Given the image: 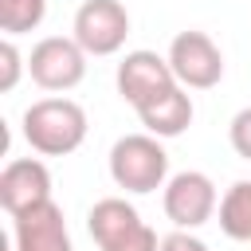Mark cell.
<instances>
[{
	"label": "cell",
	"mask_w": 251,
	"mask_h": 251,
	"mask_svg": "<svg viewBox=\"0 0 251 251\" xmlns=\"http://www.w3.org/2000/svg\"><path fill=\"white\" fill-rule=\"evenodd\" d=\"M24 141L39 157H67L86 141V110L75 98H39L24 110Z\"/></svg>",
	"instance_id": "cell-1"
},
{
	"label": "cell",
	"mask_w": 251,
	"mask_h": 251,
	"mask_svg": "<svg viewBox=\"0 0 251 251\" xmlns=\"http://www.w3.org/2000/svg\"><path fill=\"white\" fill-rule=\"evenodd\" d=\"M110 176L126 192H157L169 184V153L153 133H126L110 149Z\"/></svg>",
	"instance_id": "cell-2"
},
{
	"label": "cell",
	"mask_w": 251,
	"mask_h": 251,
	"mask_svg": "<svg viewBox=\"0 0 251 251\" xmlns=\"http://www.w3.org/2000/svg\"><path fill=\"white\" fill-rule=\"evenodd\" d=\"M86 231L98 243V251H161L157 231L141 220V212L122 200L106 196L86 212Z\"/></svg>",
	"instance_id": "cell-3"
},
{
	"label": "cell",
	"mask_w": 251,
	"mask_h": 251,
	"mask_svg": "<svg viewBox=\"0 0 251 251\" xmlns=\"http://www.w3.org/2000/svg\"><path fill=\"white\" fill-rule=\"evenodd\" d=\"M27 75H31V82L39 90H51V94L75 90L86 78V51L67 35H47V39H39L31 47Z\"/></svg>",
	"instance_id": "cell-4"
},
{
	"label": "cell",
	"mask_w": 251,
	"mask_h": 251,
	"mask_svg": "<svg viewBox=\"0 0 251 251\" xmlns=\"http://www.w3.org/2000/svg\"><path fill=\"white\" fill-rule=\"evenodd\" d=\"M161 204H165V216L176 224V231H192V227H204L216 216L220 196H216V184H212L208 173L184 169V173L169 176Z\"/></svg>",
	"instance_id": "cell-5"
},
{
	"label": "cell",
	"mask_w": 251,
	"mask_h": 251,
	"mask_svg": "<svg viewBox=\"0 0 251 251\" xmlns=\"http://www.w3.org/2000/svg\"><path fill=\"white\" fill-rule=\"evenodd\" d=\"M169 67L184 90H212L224 78V55L204 31H180L169 43Z\"/></svg>",
	"instance_id": "cell-6"
},
{
	"label": "cell",
	"mask_w": 251,
	"mask_h": 251,
	"mask_svg": "<svg viewBox=\"0 0 251 251\" xmlns=\"http://www.w3.org/2000/svg\"><path fill=\"white\" fill-rule=\"evenodd\" d=\"M71 31H75L71 39L86 55H114L129 35V12L118 0H82Z\"/></svg>",
	"instance_id": "cell-7"
},
{
	"label": "cell",
	"mask_w": 251,
	"mask_h": 251,
	"mask_svg": "<svg viewBox=\"0 0 251 251\" xmlns=\"http://www.w3.org/2000/svg\"><path fill=\"white\" fill-rule=\"evenodd\" d=\"M114 82H118V94L137 110V106H145V102H153L157 94H165L169 86H180L176 82V75H173V67H169V59H161L157 51H126V59L118 63V75H114Z\"/></svg>",
	"instance_id": "cell-8"
},
{
	"label": "cell",
	"mask_w": 251,
	"mask_h": 251,
	"mask_svg": "<svg viewBox=\"0 0 251 251\" xmlns=\"http://www.w3.org/2000/svg\"><path fill=\"white\" fill-rule=\"evenodd\" d=\"M51 200V173L39 157H16L0 173V204L8 216H20L27 208H39Z\"/></svg>",
	"instance_id": "cell-9"
},
{
	"label": "cell",
	"mask_w": 251,
	"mask_h": 251,
	"mask_svg": "<svg viewBox=\"0 0 251 251\" xmlns=\"http://www.w3.org/2000/svg\"><path fill=\"white\" fill-rule=\"evenodd\" d=\"M12 239H16V251H75L63 208L55 200L12 216Z\"/></svg>",
	"instance_id": "cell-10"
},
{
	"label": "cell",
	"mask_w": 251,
	"mask_h": 251,
	"mask_svg": "<svg viewBox=\"0 0 251 251\" xmlns=\"http://www.w3.org/2000/svg\"><path fill=\"white\" fill-rule=\"evenodd\" d=\"M137 118H141L145 133H153V137H180L192 126V98L184 86H169L153 102L137 106Z\"/></svg>",
	"instance_id": "cell-11"
},
{
	"label": "cell",
	"mask_w": 251,
	"mask_h": 251,
	"mask_svg": "<svg viewBox=\"0 0 251 251\" xmlns=\"http://www.w3.org/2000/svg\"><path fill=\"white\" fill-rule=\"evenodd\" d=\"M220 231L235 243H251V180H235L220 196Z\"/></svg>",
	"instance_id": "cell-12"
},
{
	"label": "cell",
	"mask_w": 251,
	"mask_h": 251,
	"mask_svg": "<svg viewBox=\"0 0 251 251\" xmlns=\"http://www.w3.org/2000/svg\"><path fill=\"white\" fill-rule=\"evenodd\" d=\"M47 16V0H0V31L8 39L35 31Z\"/></svg>",
	"instance_id": "cell-13"
},
{
	"label": "cell",
	"mask_w": 251,
	"mask_h": 251,
	"mask_svg": "<svg viewBox=\"0 0 251 251\" xmlns=\"http://www.w3.org/2000/svg\"><path fill=\"white\" fill-rule=\"evenodd\" d=\"M20 71H24V55H20V47H16L12 39H4V43H0V90H4V94L16 90Z\"/></svg>",
	"instance_id": "cell-14"
},
{
	"label": "cell",
	"mask_w": 251,
	"mask_h": 251,
	"mask_svg": "<svg viewBox=\"0 0 251 251\" xmlns=\"http://www.w3.org/2000/svg\"><path fill=\"white\" fill-rule=\"evenodd\" d=\"M227 141H231V149H235L243 161H251V106H243V110L231 118V126H227Z\"/></svg>",
	"instance_id": "cell-15"
},
{
	"label": "cell",
	"mask_w": 251,
	"mask_h": 251,
	"mask_svg": "<svg viewBox=\"0 0 251 251\" xmlns=\"http://www.w3.org/2000/svg\"><path fill=\"white\" fill-rule=\"evenodd\" d=\"M161 251H208V243L196 239L192 231H173V235L161 239Z\"/></svg>",
	"instance_id": "cell-16"
}]
</instances>
